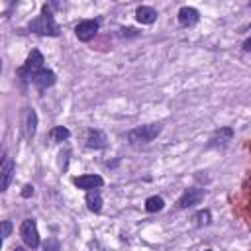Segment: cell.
<instances>
[{
  "mask_svg": "<svg viewBox=\"0 0 251 251\" xmlns=\"http://www.w3.org/2000/svg\"><path fill=\"white\" fill-rule=\"evenodd\" d=\"M249 29H251V25H249Z\"/></svg>",
  "mask_w": 251,
  "mask_h": 251,
  "instance_id": "cell-26",
  "label": "cell"
},
{
  "mask_svg": "<svg viewBox=\"0 0 251 251\" xmlns=\"http://www.w3.org/2000/svg\"><path fill=\"white\" fill-rule=\"evenodd\" d=\"M104 184V178L100 175H82V176H76L75 178V186L76 188H82V190H96Z\"/></svg>",
  "mask_w": 251,
  "mask_h": 251,
  "instance_id": "cell-8",
  "label": "cell"
},
{
  "mask_svg": "<svg viewBox=\"0 0 251 251\" xmlns=\"http://www.w3.org/2000/svg\"><path fill=\"white\" fill-rule=\"evenodd\" d=\"M231 139H233V129L231 127H220V129H216L212 133L208 145L210 147H214V145H227Z\"/></svg>",
  "mask_w": 251,
  "mask_h": 251,
  "instance_id": "cell-10",
  "label": "cell"
},
{
  "mask_svg": "<svg viewBox=\"0 0 251 251\" xmlns=\"http://www.w3.org/2000/svg\"><path fill=\"white\" fill-rule=\"evenodd\" d=\"M10 231H12V222L10 220H4L2 222V239H6L10 235Z\"/></svg>",
  "mask_w": 251,
  "mask_h": 251,
  "instance_id": "cell-20",
  "label": "cell"
},
{
  "mask_svg": "<svg viewBox=\"0 0 251 251\" xmlns=\"http://www.w3.org/2000/svg\"><path fill=\"white\" fill-rule=\"evenodd\" d=\"M31 194H33V186H31V184H25L24 190H22V196H24V198H29Z\"/></svg>",
  "mask_w": 251,
  "mask_h": 251,
  "instance_id": "cell-21",
  "label": "cell"
},
{
  "mask_svg": "<svg viewBox=\"0 0 251 251\" xmlns=\"http://www.w3.org/2000/svg\"><path fill=\"white\" fill-rule=\"evenodd\" d=\"M69 135H71V131L65 126H55L51 129V139L53 141H65V139H69Z\"/></svg>",
  "mask_w": 251,
  "mask_h": 251,
  "instance_id": "cell-17",
  "label": "cell"
},
{
  "mask_svg": "<svg viewBox=\"0 0 251 251\" xmlns=\"http://www.w3.org/2000/svg\"><path fill=\"white\" fill-rule=\"evenodd\" d=\"M163 208H165V200H163L161 196H149V198L145 200V210L151 212V214L161 212Z\"/></svg>",
  "mask_w": 251,
  "mask_h": 251,
  "instance_id": "cell-16",
  "label": "cell"
},
{
  "mask_svg": "<svg viewBox=\"0 0 251 251\" xmlns=\"http://www.w3.org/2000/svg\"><path fill=\"white\" fill-rule=\"evenodd\" d=\"M161 126L159 124H147V126H139V127H133L129 133H127V141L131 145H147L151 143L159 133H161Z\"/></svg>",
  "mask_w": 251,
  "mask_h": 251,
  "instance_id": "cell-3",
  "label": "cell"
},
{
  "mask_svg": "<svg viewBox=\"0 0 251 251\" xmlns=\"http://www.w3.org/2000/svg\"><path fill=\"white\" fill-rule=\"evenodd\" d=\"M243 51H251V37H247L243 41Z\"/></svg>",
  "mask_w": 251,
  "mask_h": 251,
  "instance_id": "cell-22",
  "label": "cell"
},
{
  "mask_svg": "<svg viewBox=\"0 0 251 251\" xmlns=\"http://www.w3.org/2000/svg\"><path fill=\"white\" fill-rule=\"evenodd\" d=\"M14 251H25V249H24V247H16Z\"/></svg>",
  "mask_w": 251,
  "mask_h": 251,
  "instance_id": "cell-23",
  "label": "cell"
},
{
  "mask_svg": "<svg viewBox=\"0 0 251 251\" xmlns=\"http://www.w3.org/2000/svg\"><path fill=\"white\" fill-rule=\"evenodd\" d=\"M14 159L12 157H4L2 159V167H0V190H8L10 182H12V176H14Z\"/></svg>",
  "mask_w": 251,
  "mask_h": 251,
  "instance_id": "cell-7",
  "label": "cell"
},
{
  "mask_svg": "<svg viewBox=\"0 0 251 251\" xmlns=\"http://www.w3.org/2000/svg\"><path fill=\"white\" fill-rule=\"evenodd\" d=\"M210 212L208 210H202V212H198L196 216H194V220H196V226H208L210 224Z\"/></svg>",
  "mask_w": 251,
  "mask_h": 251,
  "instance_id": "cell-18",
  "label": "cell"
},
{
  "mask_svg": "<svg viewBox=\"0 0 251 251\" xmlns=\"http://www.w3.org/2000/svg\"><path fill=\"white\" fill-rule=\"evenodd\" d=\"M43 63H45V59H43V55H41V51H37V49H33L29 55H27V59H25V63L18 69V75H20V78L22 80H25V82H33V78L43 71Z\"/></svg>",
  "mask_w": 251,
  "mask_h": 251,
  "instance_id": "cell-2",
  "label": "cell"
},
{
  "mask_svg": "<svg viewBox=\"0 0 251 251\" xmlns=\"http://www.w3.org/2000/svg\"><path fill=\"white\" fill-rule=\"evenodd\" d=\"M86 206H88V210L94 212V214H98V212L102 210V196H100V190H98V188L86 192Z\"/></svg>",
  "mask_w": 251,
  "mask_h": 251,
  "instance_id": "cell-14",
  "label": "cell"
},
{
  "mask_svg": "<svg viewBox=\"0 0 251 251\" xmlns=\"http://www.w3.org/2000/svg\"><path fill=\"white\" fill-rule=\"evenodd\" d=\"M135 20H137L139 24L149 25V24H153V22L157 20V10L151 8V6H139V8L135 10Z\"/></svg>",
  "mask_w": 251,
  "mask_h": 251,
  "instance_id": "cell-12",
  "label": "cell"
},
{
  "mask_svg": "<svg viewBox=\"0 0 251 251\" xmlns=\"http://www.w3.org/2000/svg\"><path fill=\"white\" fill-rule=\"evenodd\" d=\"M98 27H100L98 20H82V22L76 24L75 33H76V37H78L80 41H90V39L98 33Z\"/></svg>",
  "mask_w": 251,
  "mask_h": 251,
  "instance_id": "cell-5",
  "label": "cell"
},
{
  "mask_svg": "<svg viewBox=\"0 0 251 251\" xmlns=\"http://www.w3.org/2000/svg\"><path fill=\"white\" fill-rule=\"evenodd\" d=\"M204 200V188L198 186H190L182 192V196L178 198V208H190L194 204H200Z\"/></svg>",
  "mask_w": 251,
  "mask_h": 251,
  "instance_id": "cell-6",
  "label": "cell"
},
{
  "mask_svg": "<svg viewBox=\"0 0 251 251\" xmlns=\"http://www.w3.org/2000/svg\"><path fill=\"white\" fill-rule=\"evenodd\" d=\"M20 235H22V241H24L27 247L35 249V247L39 245V231H37L35 220L25 218V220L22 222V226H20Z\"/></svg>",
  "mask_w": 251,
  "mask_h": 251,
  "instance_id": "cell-4",
  "label": "cell"
},
{
  "mask_svg": "<svg viewBox=\"0 0 251 251\" xmlns=\"http://www.w3.org/2000/svg\"><path fill=\"white\" fill-rule=\"evenodd\" d=\"M106 135L100 129H88V137H86V147L88 149H102L106 147Z\"/></svg>",
  "mask_w": 251,
  "mask_h": 251,
  "instance_id": "cell-13",
  "label": "cell"
},
{
  "mask_svg": "<svg viewBox=\"0 0 251 251\" xmlns=\"http://www.w3.org/2000/svg\"><path fill=\"white\" fill-rule=\"evenodd\" d=\"M35 126H37V114L33 108L25 110V122H24V129H25V137H33L35 133Z\"/></svg>",
  "mask_w": 251,
  "mask_h": 251,
  "instance_id": "cell-15",
  "label": "cell"
},
{
  "mask_svg": "<svg viewBox=\"0 0 251 251\" xmlns=\"http://www.w3.org/2000/svg\"><path fill=\"white\" fill-rule=\"evenodd\" d=\"M55 82H57V75H55L53 71H49V69H43V71L33 78V84H35L39 90H45V88L53 86Z\"/></svg>",
  "mask_w": 251,
  "mask_h": 251,
  "instance_id": "cell-11",
  "label": "cell"
},
{
  "mask_svg": "<svg viewBox=\"0 0 251 251\" xmlns=\"http://www.w3.org/2000/svg\"><path fill=\"white\" fill-rule=\"evenodd\" d=\"M198 20H200V14H198L196 8H192V6H182V8L178 10V24H180V25L190 27V25L198 24Z\"/></svg>",
  "mask_w": 251,
  "mask_h": 251,
  "instance_id": "cell-9",
  "label": "cell"
},
{
  "mask_svg": "<svg viewBox=\"0 0 251 251\" xmlns=\"http://www.w3.org/2000/svg\"><path fill=\"white\" fill-rule=\"evenodd\" d=\"M43 251H61V245L55 237H49L45 243H43Z\"/></svg>",
  "mask_w": 251,
  "mask_h": 251,
  "instance_id": "cell-19",
  "label": "cell"
},
{
  "mask_svg": "<svg viewBox=\"0 0 251 251\" xmlns=\"http://www.w3.org/2000/svg\"><path fill=\"white\" fill-rule=\"evenodd\" d=\"M27 27H29V31H33V33H37V35H51V37L59 35V31H61L47 4L41 8V14H39L35 20L29 22Z\"/></svg>",
  "mask_w": 251,
  "mask_h": 251,
  "instance_id": "cell-1",
  "label": "cell"
},
{
  "mask_svg": "<svg viewBox=\"0 0 251 251\" xmlns=\"http://www.w3.org/2000/svg\"><path fill=\"white\" fill-rule=\"evenodd\" d=\"M249 8H251V2H249Z\"/></svg>",
  "mask_w": 251,
  "mask_h": 251,
  "instance_id": "cell-25",
  "label": "cell"
},
{
  "mask_svg": "<svg viewBox=\"0 0 251 251\" xmlns=\"http://www.w3.org/2000/svg\"><path fill=\"white\" fill-rule=\"evenodd\" d=\"M206 251H212V249H206Z\"/></svg>",
  "mask_w": 251,
  "mask_h": 251,
  "instance_id": "cell-24",
  "label": "cell"
}]
</instances>
